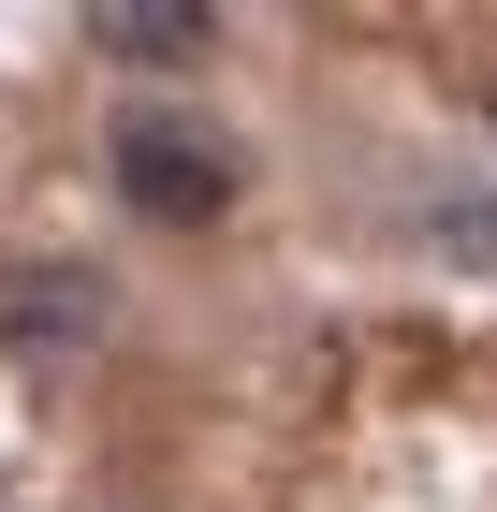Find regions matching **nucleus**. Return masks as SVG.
<instances>
[{"instance_id": "f03ea898", "label": "nucleus", "mask_w": 497, "mask_h": 512, "mask_svg": "<svg viewBox=\"0 0 497 512\" xmlns=\"http://www.w3.org/2000/svg\"><path fill=\"white\" fill-rule=\"evenodd\" d=\"M88 337H103V264H15L0 278V352L59 366V352H88Z\"/></svg>"}, {"instance_id": "39448f33", "label": "nucleus", "mask_w": 497, "mask_h": 512, "mask_svg": "<svg viewBox=\"0 0 497 512\" xmlns=\"http://www.w3.org/2000/svg\"><path fill=\"white\" fill-rule=\"evenodd\" d=\"M483 118H497V88H483Z\"/></svg>"}, {"instance_id": "f257e3e1", "label": "nucleus", "mask_w": 497, "mask_h": 512, "mask_svg": "<svg viewBox=\"0 0 497 512\" xmlns=\"http://www.w3.org/2000/svg\"><path fill=\"white\" fill-rule=\"evenodd\" d=\"M117 191L147 205V220H220L234 205V147L220 132H191V118H117Z\"/></svg>"}, {"instance_id": "20e7f679", "label": "nucleus", "mask_w": 497, "mask_h": 512, "mask_svg": "<svg viewBox=\"0 0 497 512\" xmlns=\"http://www.w3.org/2000/svg\"><path fill=\"white\" fill-rule=\"evenodd\" d=\"M424 249L468 264V278H497V176H439L424 191Z\"/></svg>"}, {"instance_id": "7ed1b4c3", "label": "nucleus", "mask_w": 497, "mask_h": 512, "mask_svg": "<svg viewBox=\"0 0 497 512\" xmlns=\"http://www.w3.org/2000/svg\"><path fill=\"white\" fill-rule=\"evenodd\" d=\"M88 44L132 74H191V59H220V15L205 0H88Z\"/></svg>"}]
</instances>
